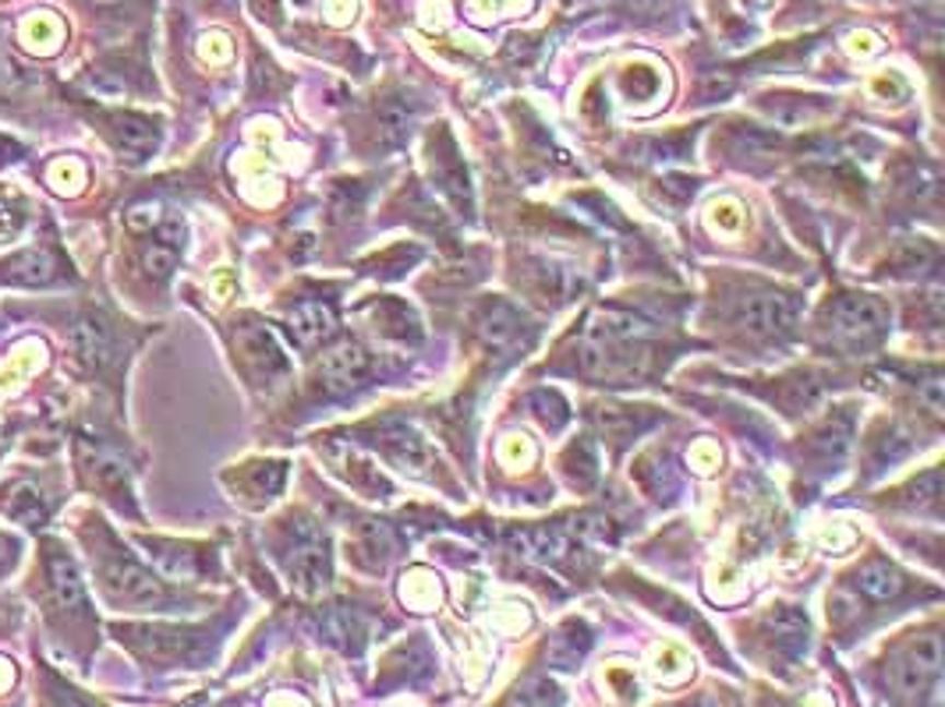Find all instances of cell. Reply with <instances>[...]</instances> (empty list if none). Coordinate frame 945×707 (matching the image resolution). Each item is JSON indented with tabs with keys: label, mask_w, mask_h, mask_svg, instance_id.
I'll return each instance as SVG.
<instances>
[{
	"label": "cell",
	"mask_w": 945,
	"mask_h": 707,
	"mask_svg": "<svg viewBox=\"0 0 945 707\" xmlns=\"http://www.w3.org/2000/svg\"><path fill=\"white\" fill-rule=\"evenodd\" d=\"M889 329V308L878 297L867 294H843L825 308V333L839 347H872Z\"/></svg>",
	"instance_id": "1"
},
{
	"label": "cell",
	"mask_w": 945,
	"mask_h": 707,
	"mask_svg": "<svg viewBox=\"0 0 945 707\" xmlns=\"http://www.w3.org/2000/svg\"><path fill=\"white\" fill-rule=\"evenodd\" d=\"M942 675V640L938 634H921L913 637L899 655L889 658L885 665V686L903 700V697H932L938 690Z\"/></svg>",
	"instance_id": "2"
},
{
	"label": "cell",
	"mask_w": 945,
	"mask_h": 707,
	"mask_svg": "<svg viewBox=\"0 0 945 707\" xmlns=\"http://www.w3.org/2000/svg\"><path fill=\"white\" fill-rule=\"evenodd\" d=\"M475 333L482 337L486 347L497 351V354H514V351H524L532 343L528 319H524L514 305H506V301H500V297H489V301L478 305Z\"/></svg>",
	"instance_id": "3"
},
{
	"label": "cell",
	"mask_w": 945,
	"mask_h": 707,
	"mask_svg": "<svg viewBox=\"0 0 945 707\" xmlns=\"http://www.w3.org/2000/svg\"><path fill=\"white\" fill-rule=\"evenodd\" d=\"M737 322L751 337H783L797 322V297L779 294V291H755L737 301Z\"/></svg>",
	"instance_id": "4"
},
{
	"label": "cell",
	"mask_w": 945,
	"mask_h": 707,
	"mask_svg": "<svg viewBox=\"0 0 945 707\" xmlns=\"http://www.w3.org/2000/svg\"><path fill=\"white\" fill-rule=\"evenodd\" d=\"M372 375V357L362 343H340V347L326 351L323 361L315 365V386L326 397H351L354 389H362Z\"/></svg>",
	"instance_id": "5"
},
{
	"label": "cell",
	"mask_w": 945,
	"mask_h": 707,
	"mask_svg": "<svg viewBox=\"0 0 945 707\" xmlns=\"http://www.w3.org/2000/svg\"><path fill=\"white\" fill-rule=\"evenodd\" d=\"M100 574H103V584H107L110 598H117V601H128V605H163V601H167L163 584L153 574H145L135 559H125V555L107 559L100 566Z\"/></svg>",
	"instance_id": "6"
},
{
	"label": "cell",
	"mask_w": 945,
	"mask_h": 707,
	"mask_svg": "<svg viewBox=\"0 0 945 707\" xmlns=\"http://www.w3.org/2000/svg\"><path fill=\"white\" fill-rule=\"evenodd\" d=\"M291 577L302 591H319L329 580V545L315 528H298L291 545Z\"/></svg>",
	"instance_id": "7"
},
{
	"label": "cell",
	"mask_w": 945,
	"mask_h": 707,
	"mask_svg": "<svg viewBox=\"0 0 945 707\" xmlns=\"http://www.w3.org/2000/svg\"><path fill=\"white\" fill-rule=\"evenodd\" d=\"M237 351H242V361L259 382H273L288 375V357H283L273 333L262 326H245L237 333Z\"/></svg>",
	"instance_id": "8"
},
{
	"label": "cell",
	"mask_w": 945,
	"mask_h": 707,
	"mask_svg": "<svg viewBox=\"0 0 945 707\" xmlns=\"http://www.w3.org/2000/svg\"><path fill=\"white\" fill-rule=\"evenodd\" d=\"M334 329H337L334 305L323 297H302L291 308V333L302 347H319L323 340L334 337Z\"/></svg>",
	"instance_id": "9"
},
{
	"label": "cell",
	"mask_w": 945,
	"mask_h": 707,
	"mask_svg": "<svg viewBox=\"0 0 945 707\" xmlns=\"http://www.w3.org/2000/svg\"><path fill=\"white\" fill-rule=\"evenodd\" d=\"M380 446L383 453L397 463L400 471H411V474H425L432 468V449L425 446V439L411 428L404 425H389L380 432Z\"/></svg>",
	"instance_id": "10"
},
{
	"label": "cell",
	"mask_w": 945,
	"mask_h": 707,
	"mask_svg": "<svg viewBox=\"0 0 945 707\" xmlns=\"http://www.w3.org/2000/svg\"><path fill=\"white\" fill-rule=\"evenodd\" d=\"M110 142L117 145V153H125L128 160H145L156 149L160 131L153 128V120H145L139 114H114Z\"/></svg>",
	"instance_id": "11"
},
{
	"label": "cell",
	"mask_w": 945,
	"mask_h": 707,
	"mask_svg": "<svg viewBox=\"0 0 945 707\" xmlns=\"http://www.w3.org/2000/svg\"><path fill=\"white\" fill-rule=\"evenodd\" d=\"M47 574H50L54 598L61 601L68 612L82 609V601H85V580H82L79 563H74L65 549H57V545L47 549Z\"/></svg>",
	"instance_id": "12"
},
{
	"label": "cell",
	"mask_w": 945,
	"mask_h": 707,
	"mask_svg": "<svg viewBox=\"0 0 945 707\" xmlns=\"http://www.w3.org/2000/svg\"><path fill=\"white\" fill-rule=\"evenodd\" d=\"M429 163H432V177H436V185L443 188L446 199L454 202L457 209H464V213H468V209H471L468 170H464V163L457 160L454 145L446 142V153H432Z\"/></svg>",
	"instance_id": "13"
},
{
	"label": "cell",
	"mask_w": 945,
	"mask_h": 707,
	"mask_svg": "<svg viewBox=\"0 0 945 707\" xmlns=\"http://www.w3.org/2000/svg\"><path fill=\"white\" fill-rule=\"evenodd\" d=\"M182 245H185V231H182V223H160L156 234H153V240H149L145 255H142L145 273H149V276H156V280L171 276V269L177 266V255H182Z\"/></svg>",
	"instance_id": "14"
},
{
	"label": "cell",
	"mask_w": 945,
	"mask_h": 707,
	"mask_svg": "<svg viewBox=\"0 0 945 707\" xmlns=\"http://www.w3.org/2000/svg\"><path fill=\"white\" fill-rule=\"evenodd\" d=\"M22 47L28 50V54H36V57H50V54H57L61 50V43H65V36H68V28H65V22L57 19V14H50V11H36V14H28V19L22 22Z\"/></svg>",
	"instance_id": "15"
},
{
	"label": "cell",
	"mask_w": 945,
	"mask_h": 707,
	"mask_svg": "<svg viewBox=\"0 0 945 707\" xmlns=\"http://www.w3.org/2000/svg\"><path fill=\"white\" fill-rule=\"evenodd\" d=\"M4 269V280L11 283H28V287H43V283H54L57 280V259L50 251L33 248V251H22L19 259H11L0 266Z\"/></svg>",
	"instance_id": "16"
},
{
	"label": "cell",
	"mask_w": 945,
	"mask_h": 707,
	"mask_svg": "<svg viewBox=\"0 0 945 707\" xmlns=\"http://www.w3.org/2000/svg\"><path fill=\"white\" fill-rule=\"evenodd\" d=\"M853 584H858V591H864L867 598L889 601V598H896L899 591H903L907 580H903V574H899V569H896L889 559H867V563L858 569Z\"/></svg>",
	"instance_id": "17"
},
{
	"label": "cell",
	"mask_w": 945,
	"mask_h": 707,
	"mask_svg": "<svg viewBox=\"0 0 945 707\" xmlns=\"http://www.w3.org/2000/svg\"><path fill=\"white\" fill-rule=\"evenodd\" d=\"M588 644H592L588 626H584V623H563L557 634L549 637L546 655H549V661L557 669H574L578 661L584 658V651H588Z\"/></svg>",
	"instance_id": "18"
},
{
	"label": "cell",
	"mask_w": 945,
	"mask_h": 707,
	"mask_svg": "<svg viewBox=\"0 0 945 707\" xmlns=\"http://www.w3.org/2000/svg\"><path fill=\"white\" fill-rule=\"evenodd\" d=\"M74 351L85 361V368H96L110 357V333L100 319H82L74 326Z\"/></svg>",
	"instance_id": "19"
},
{
	"label": "cell",
	"mask_w": 945,
	"mask_h": 707,
	"mask_svg": "<svg viewBox=\"0 0 945 707\" xmlns=\"http://www.w3.org/2000/svg\"><path fill=\"white\" fill-rule=\"evenodd\" d=\"M557 700H560L557 683L546 680V675H528V680H521L510 690L506 707H557Z\"/></svg>",
	"instance_id": "20"
},
{
	"label": "cell",
	"mask_w": 945,
	"mask_h": 707,
	"mask_svg": "<svg viewBox=\"0 0 945 707\" xmlns=\"http://www.w3.org/2000/svg\"><path fill=\"white\" fill-rule=\"evenodd\" d=\"M25 223H28V202L22 199V191L0 185V245L19 237Z\"/></svg>",
	"instance_id": "21"
},
{
	"label": "cell",
	"mask_w": 945,
	"mask_h": 707,
	"mask_svg": "<svg viewBox=\"0 0 945 707\" xmlns=\"http://www.w3.org/2000/svg\"><path fill=\"white\" fill-rule=\"evenodd\" d=\"M411 120H415V110L404 107V103H386V107L380 110V139L386 145H400L404 139L411 134Z\"/></svg>",
	"instance_id": "22"
},
{
	"label": "cell",
	"mask_w": 945,
	"mask_h": 707,
	"mask_svg": "<svg viewBox=\"0 0 945 707\" xmlns=\"http://www.w3.org/2000/svg\"><path fill=\"white\" fill-rule=\"evenodd\" d=\"M283 485V463H255L248 471V481H242V492L255 495V499H273Z\"/></svg>",
	"instance_id": "23"
},
{
	"label": "cell",
	"mask_w": 945,
	"mask_h": 707,
	"mask_svg": "<svg viewBox=\"0 0 945 707\" xmlns=\"http://www.w3.org/2000/svg\"><path fill=\"white\" fill-rule=\"evenodd\" d=\"M620 89L627 96H634V99H652V96H658V71L644 68V64L627 68L620 74Z\"/></svg>",
	"instance_id": "24"
},
{
	"label": "cell",
	"mask_w": 945,
	"mask_h": 707,
	"mask_svg": "<svg viewBox=\"0 0 945 707\" xmlns=\"http://www.w3.org/2000/svg\"><path fill=\"white\" fill-rule=\"evenodd\" d=\"M47 180H50L54 191L74 195L85 185V167L79 160H57V163H50V167H47Z\"/></svg>",
	"instance_id": "25"
},
{
	"label": "cell",
	"mask_w": 945,
	"mask_h": 707,
	"mask_svg": "<svg viewBox=\"0 0 945 707\" xmlns=\"http://www.w3.org/2000/svg\"><path fill=\"white\" fill-rule=\"evenodd\" d=\"M4 509H8V514H14V517H22V520H33V523L43 520L39 495H36L33 488H28V485H14L11 495L4 499Z\"/></svg>",
	"instance_id": "26"
},
{
	"label": "cell",
	"mask_w": 945,
	"mask_h": 707,
	"mask_svg": "<svg viewBox=\"0 0 945 707\" xmlns=\"http://www.w3.org/2000/svg\"><path fill=\"white\" fill-rule=\"evenodd\" d=\"M19 82H22V74H19V68H14V60L8 57V47H4V25H0V96H8Z\"/></svg>",
	"instance_id": "27"
},
{
	"label": "cell",
	"mask_w": 945,
	"mask_h": 707,
	"mask_svg": "<svg viewBox=\"0 0 945 707\" xmlns=\"http://www.w3.org/2000/svg\"><path fill=\"white\" fill-rule=\"evenodd\" d=\"M202 57L206 60H228L231 57V43H228V36H220V33H209L206 39H202Z\"/></svg>",
	"instance_id": "28"
},
{
	"label": "cell",
	"mask_w": 945,
	"mask_h": 707,
	"mask_svg": "<svg viewBox=\"0 0 945 707\" xmlns=\"http://www.w3.org/2000/svg\"><path fill=\"white\" fill-rule=\"evenodd\" d=\"M11 683H14V669L8 665L4 658H0V694H4V690H11Z\"/></svg>",
	"instance_id": "29"
},
{
	"label": "cell",
	"mask_w": 945,
	"mask_h": 707,
	"mask_svg": "<svg viewBox=\"0 0 945 707\" xmlns=\"http://www.w3.org/2000/svg\"><path fill=\"white\" fill-rule=\"evenodd\" d=\"M747 8H758V4H769V0H744Z\"/></svg>",
	"instance_id": "30"
},
{
	"label": "cell",
	"mask_w": 945,
	"mask_h": 707,
	"mask_svg": "<svg viewBox=\"0 0 945 707\" xmlns=\"http://www.w3.org/2000/svg\"><path fill=\"white\" fill-rule=\"evenodd\" d=\"M68 707H93V704H82V700H71Z\"/></svg>",
	"instance_id": "31"
},
{
	"label": "cell",
	"mask_w": 945,
	"mask_h": 707,
	"mask_svg": "<svg viewBox=\"0 0 945 707\" xmlns=\"http://www.w3.org/2000/svg\"><path fill=\"white\" fill-rule=\"evenodd\" d=\"M93 4H114V0H93Z\"/></svg>",
	"instance_id": "32"
}]
</instances>
